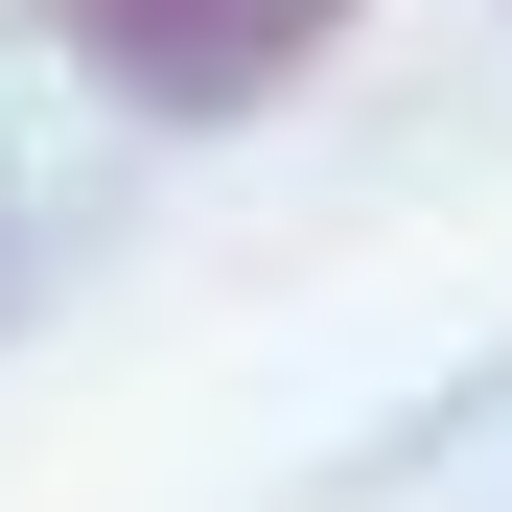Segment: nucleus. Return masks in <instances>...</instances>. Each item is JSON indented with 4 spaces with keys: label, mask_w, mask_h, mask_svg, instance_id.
<instances>
[{
    "label": "nucleus",
    "mask_w": 512,
    "mask_h": 512,
    "mask_svg": "<svg viewBox=\"0 0 512 512\" xmlns=\"http://www.w3.org/2000/svg\"><path fill=\"white\" fill-rule=\"evenodd\" d=\"M47 24L94 47V94H140V117H256V94H303L373 0H47Z\"/></svg>",
    "instance_id": "f257e3e1"
}]
</instances>
